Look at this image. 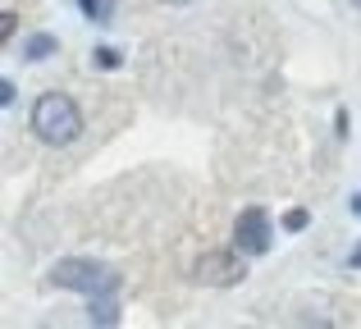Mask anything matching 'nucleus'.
Returning a JSON list of instances; mask_svg holds the SVG:
<instances>
[{"label": "nucleus", "mask_w": 361, "mask_h": 329, "mask_svg": "<svg viewBox=\"0 0 361 329\" xmlns=\"http://www.w3.org/2000/svg\"><path fill=\"white\" fill-rule=\"evenodd\" d=\"M51 284L55 288H73V293H87V297H101V293H119V270L101 266V261L64 256V261L51 266Z\"/></svg>", "instance_id": "obj_2"}, {"label": "nucleus", "mask_w": 361, "mask_h": 329, "mask_svg": "<svg viewBox=\"0 0 361 329\" xmlns=\"http://www.w3.org/2000/svg\"><path fill=\"white\" fill-rule=\"evenodd\" d=\"M87 321L92 325H119V297L115 293H101V297H87Z\"/></svg>", "instance_id": "obj_5"}, {"label": "nucleus", "mask_w": 361, "mask_h": 329, "mask_svg": "<svg viewBox=\"0 0 361 329\" xmlns=\"http://www.w3.org/2000/svg\"><path fill=\"white\" fill-rule=\"evenodd\" d=\"M274 242V229H270V211H261V206H247V211L233 220V247L243 252V256H265Z\"/></svg>", "instance_id": "obj_3"}, {"label": "nucleus", "mask_w": 361, "mask_h": 329, "mask_svg": "<svg viewBox=\"0 0 361 329\" xmlns=\"http://www.w3.org/2000/svg\"><path fill=\"white\" fill-rule=\"evenodd\" d=\"M55 51H60V37H55V32H32L23 42V55H27V60H51Z\"/></svg>", "instance_id": "obj_6"}, {"label": "nucleus", "mask_w": 361, "mask_h": 329, "mask_svg": "<svg viewBox=\"0 0 361 329\" xmlns=\"http://www.w3.org/2000/svg\"><path fill=\"white\" fill-rule=\"evenodd\" d=\"M353 211H357V215H361V192H357V197H353Z\"/></svg>", "instance_id": "obj_13"}, {"label": "nucleus", "mask_w": 361, "mask_h": 329, "mask_svg": "<svg viewBox=\"0 0 361 329\" xmlns=\"http://www.w3.org/2000/svg\"><path fill=\"white\" fill-rule=\"evenodd\" d=\"M307 224H311V215H307V211H288V215H283V229H288V233H302Z\"/></svg>", "instance_id": "obj_9"}, {"label": "nucleus", "mask_w": 361, "mask_h": 329, "mask_svg": "<svg viewBox=\"0 0 361 329\" xmlns=\"http://www.w3.org/2000/svg\"><path fill=\"white\" fill-rule=\"evenodd\" d=\"M243 275L247 270H243V252L238 247L233 252H206V256L197 261V279L211 284V288H233Z\"/></svg>", "instance_id": "obj_4"}, {"label": "nucleus", "mask_w": 361, "mask_h": 329, "mask_svg": "<svg viewBox=\"0 0 361 329\" xmlns=\"http://www.w3.org/2000/svg\"><path fill=\"white\" fill-rule=\"evenodd\" d=\"M353 5H357V9H361V0H353Z\"/></svg>", "instance_id": "obj_15"}, {"label": "nucleus", "mask_w": 361, "mask_h": 329, "mask_svg": "<svg viewBox=\"0 0 361 329\" xmlns=\"http://www.w3.org/2000/svg\"><path fill=\"white\" fill-rule=\"evenodd\" d=\"M348 266H353V270H361V247H353V256H348Z\"/></svg>", "instance_id": "obj_12"}, {"label": "nucleus", "mask_w": 361, "mask_h": 329, "mask_svg": "<svg viewBox=\"0 0 361 329\" xmlns=\"http://www.w3.org/2000/svg\"><path fill=\"white\" fill-rule=\"evenodd\" d=\"M32 133L42 137L46 147H69L73 137L82 133L78 106H73L64 92H46V97H37V106H32Z\"/></svg>", "instance_id": "obj_1"}, {"label": "nucleus", "mask_w": 361, "mask_h": 329, "mask_svg": "<svg viewBox=\"0 0 361 329\" xmlns=\"http://www.w3.org/2000/svg\"><path fill=\"white\" fill-rule=\"evenodd\" d=\"M92 64H97V69H119V51L115 46H97V55H92Z\"/></svg>", "instance_id": "obj_8"}, {"label": "nucleus", "mask_w": 361, "mask_h": 329, "mask_svg": "<svg viewBox=\"0 0 361 329\" xmlns=\"http://www.w3.org/2000/svg\"><path fill=\"white\" fill-rule=\"evenodd\" d=\"M165 5H183V0H165Z\"/></svg>", "instance_id": "obj_14"}, {"label": "nucleus", "mask_w": 361, "mask_h": 329, "mask_svg": "<svg viewBox=\"0 0 361 329\" xmlns=\"http://www.w3.org/2000/svg\"><path fill=\"white\" fill-rule=\"evenodd\" d=\"M78 5L92 23H110V0H78Z\"/></svg>", "instance_id": "obj_7"}, {"label": "nucleus", "mask_w": 361, "mask_h": 329, "mask_svg": "<svg viewBox=\"0 0 361 329\" xmlns=\"http://www.w3.org/2000/svg\"><path fill=\"white\" fill-rule=\"evenodd\" d=\"M14 27H18V14H14V9H5V14H0V37L9 42V37H14Z\"/></svg>", "instance_id": "obj_10"}, {"label": "nucleus", "mask_w": 361, "mask_h": 329, "mask_svg": "<svg viewBox=\"0 0 361 329\" xmlns=\"http://www.w3.org/2000/svg\"><path fill=\"white\" fill-rule=\"evenodd\" d=\"M0 106H14V82H9V78L0 82Z\"/></svg>", "instance_id": "obj_11"}]
</instances>
